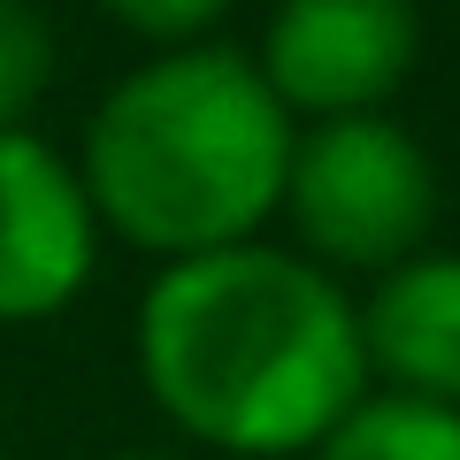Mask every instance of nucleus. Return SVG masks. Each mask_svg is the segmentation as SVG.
Listing matches in <instances>:
<instances>
[{"label":"nucleus","mask_w":460,"mask_h":460,"mask_svg":"<svg viewBox=\"0 0 460 460\" xmlns=\"http://www.w3.org/2000/svg\"><path fill=\"white\" fill-rule=\"evenodd\" d=\"M115 460H154V453H115Z\"/></svg>","instance_id":"10"},{"label":"nucleus","mask_w":460,"mask_h":460,"mask_svg":"<svg viewBox=\"0 0 460 460\" xmlns=\"http://www.w3.org/2000/svg\"><path fill=\"white\" fill-rule=\"evenodd\" d=\"M54 84V23L39 0H0V131H23V115Z\"/></svg>","instance_id":"8"},{"label":"nucleus","mask_w":460,"mask_h":460,"mask_svg":"<svg viewBox=\"0 0 460 460\" xmlns=\"http://www.w3.org/2000/svg\"><path fill=\"white\" fill-rule=\"evenodd\" d=\"M292 146V115L246 54L162 47L93 108L77 177L100 230L162 261H199L261 238L284 208Z\"/></svg>","instance_id":"2"},{"label":"nucleus","mask_w":460,"mask_h":460,"mask_svg":"<svg viewBox=\"0 0 460 460\" xmlns=\"http://www.w3.org/2000/svg\"><path fill=\"white\" fill-rule=\"evenodd\" d=\"M284 208L330 269L392 277L399 261L422 253L438 223V169L422 138L399 131L392 115H345V123H314L292 146Z\"/></svg>","instance_id":"3"},{"label":"nucleus","mask_w":460,"mask_h":460,"mask_svg":"<svg viewBox=\"0 0 460 460\" xmlns=\"http://www.w3.org/2000/svg\"><path fill=\"white\" fill-rule=\"evenodd\" d=\"M314 460H460V407L376 392L314 445Z\"/></svg>","instance_id":"7"},{"label":"nucleus","mask_w":460,"mask_h":460,"mask_svg":"<svg viewBox=\"0 0 460 460\" xmlns=\"http://www.w3.org/2000/svg\"><path fill=\"white\" fill-rule=\"evenodd\" d=\"M414 54H422L414 0H277L253 69L284 100V115L345 123V115H384Z\"/></svg>","instance_id":"4"},{"label":"nucleus","mask_w":460,"mask_h":460,"mask_svg":"<svg viewBox=\"0 0 460 460\" xmlns=\"http://www.w3.org/2000/svg\"><path fill=\"white\" fill-rule=\"evenodd\" d=\"M138 384L184 429L238 460L314 453L368 399L361 307L284 246L169 261L138 299Z\"/></svg>","instance_id":"1"},{"label":"nucleus","mask_w":460,"mask_h":460,"mask_svg":"<svg viewBox=\"0 0 460 460\" xmlns=\"http://www.w3.org/2000/svg\"><path fill=\"white\" fill-rule=\"evenodd\" d=\"M115 23H131L138 39H162V47H199L215 16H223L230 0H100Z\"/></svg>","instance_id":"9"},{"label":"nucleus","mask_w":460,"mask_h":460,"mask_svg":"<svg viewBox=\"0 0 460 460\" xmlns=\"http://www.w3.org/2000/svg\"><path fill=\"white\" fill-rule=\"evenodd\" d=\"M100 215L77 162L39 131H0V323H47L93 284Z\"/></svg>","instance_id":"5"},{"label":"nucleus","mask_w":460,"mask_h":460,"mask_svg":"<svg viewBox=\"0 0 460 460\" xmlns=\"http://www.w3.org/2000/svg\"><path fill=\"white\" fill-rule=\"evenodd\" d=\"M368 376L399 399L460 407V253H414L392 277H376L361 307Z\"/></svg>","instance_id":"6"}]
</instances>
